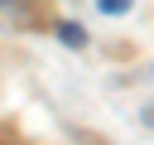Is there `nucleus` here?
I'll return each instance as SVG.
<instances>
[{
	"mask_svg": "<svg viewBox=\"0 0 154 145\" xmlns=\"http://www.w3.org/2000/svg\"><path fill=\"white\" fill-rule=\"evenodd\" d=\"M58 39H63L67 48H82V44H87V34H82V24H72V19H63V24H58Z\"/></svg>",
	"mask_w": 154,
	"mask_h": 145,
	"instance_id": "f257e3e1",
	"label": "nucleus"
},
{
	"mask_svg": "<svg viewBox=\"0 0 154 145\" xmlns=\"http://www.w3.org/2000/svg\"><path fill=\"white\" fill-rule=\"evenodd\" d=\"M96 5H101V10H106V14H125V10H130V5H135V0H96Z\"/></svg>",
	"mask_w": 154,
	"mask_h": 145,
	"instance_id": "f03ea898",
	"label": "nucleus"
}]
</instances>
